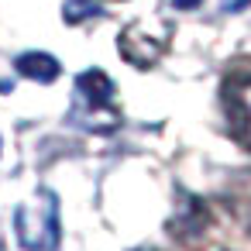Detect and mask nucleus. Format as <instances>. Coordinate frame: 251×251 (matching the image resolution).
Listing matches in <instances>:
<instances>
[{
	"mask_svg": "<svg viewBox=\"0 0 251 251\" xmlns=\"http://www.w3.org/2000/svg\"><path fill=\"white\" fill-rule=\"evenodd\" d=\"M248 230H251V220H248Z\"/></svg>",
	"mask_w": 251,
	"mask_h": 251,
	"instance_id": "6e6552de",
	"label": "nucleus"
},
{
	"mask_svg": "<svg viewBox=\"0 0 251 251\" xmlns=\"http://www.w3.org/2000/svg\"><path fill=\"white\" fill-rule=\"evenodd\" d=\"M138 251H145V248H138Z\"/></svg>",
	"mask_w": 251,
	"mask_h": 251,
	"instance_id": "1a4fd4ad",
	"label": "nucleus"
},
{
	"mask_svg": "<svg viewBox=\"0 0 251 251\" xmlns=\"http://www.w3.org/2000/svg\"><path fill=\"white\" fill-rule=\"evenodd\" d=\"M86 18H100V7L90 4V0H66V21L69 25L86 21Z\"/></svg>",
	"mask_w": 251,
	"mask_h": 251,
	"instance_id": "39448f33",
	"label": "nucleus"
},
{
	"mask_svg": "<svg viewBox=\"0 0 251 251\" xmlns=\"http://www.w3.org/2000/svg\"><path fill=\"white\" fill-rule=\"evenodd\" d=\"M200 4H203V0H172V7H179V11H193Z\"/></svg>",
	"mask_w": 251,
	"mask_h": 251,
	"instance_id": "0eeeda50",
	"label": "nucleus"
},
{
	"mask_svg": "<svg viewBox=\"0 0 251 251\" xmlns=\"http://www.w3.org/2000/svg\"><path fill=\"white\" fill-rule=\"evenodd\" d=\"M73 121L86 131H97V134H107L121 124V114H117V103H114V83L100 69H90L76 79V114H73Z\"/></svg>",
	"mask_w": 251,
	"mask_h": 251,
	"instance_id": "f03ea898",
	"label": "nucleus"
},
{
	"mask_svg": "<svg viewBox=\"0 0 251 251\" xmlns=\"http://www.w3.org/2000/svg\"><path fill=\"white\" fill-rule=\"evenodd\" d=\"M14 230L18 244L25 251H55L62 241V224H59V196L52 189H35L31 200H25L14 213Z\"/></svg>",
	"mask_w": 251,
	"mask_h": 251,
	"instance_id": "f257e3e1",
	"label": "nucleus"
},
{
	"mask_svg": "<svg viewBox=\"0 0 251 251\" xmlns=\"http://www.w3.org/2000/svg\"><path fill=\"white\" fill-rule=\"evenodd\" d=\"M244 7H251V0H220V11H227V14H237Z\"/></svg>",
	"mask_w": 251,
	"mask_h": 251,
	"instance_id": "423d86ee",
	"label": "nucleus"
},
{
	"mask_svg": "<svg viewBox=\"0 0 251 251\" xmlns=\"http://www.w3.org/2000/svg\"><path fill=\"white\" fill-rule=\"evenodd\" d=\"M220 103L230 138L251 151V76H227L220 90Z\"/></svg>",
	"mask_w": 251,
	"mask_h": 251,
	"instance_id": "7ed1b4c3",
	"label": "nucleus"
},
{
	"mask_svg": "<svg viewBox=\"0 0 251 251\" xmlns=\"http://www.w3.org/2000/svg\"><path fill=\"white\" fill-rule=\"evenodd\" d=\"M14 66H18V73L28 76L31 83H52V79L62 73L59 59L49 55V52H25V55H18Z\"/></svg>",
	"mask_w": 251,
	"mask_h": 251,
	"instance_id": "20e7f679",
	"label": "nucleus"
}]
</instances>
